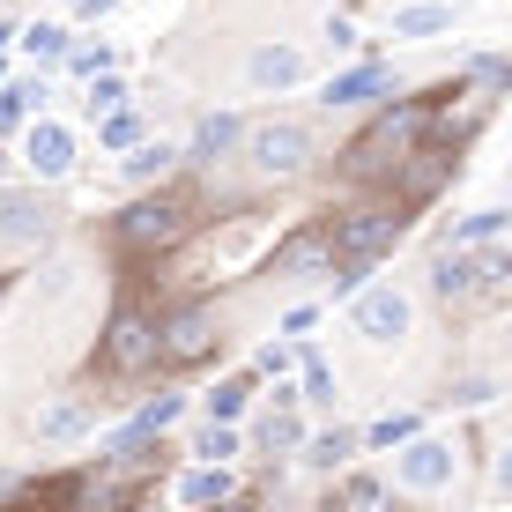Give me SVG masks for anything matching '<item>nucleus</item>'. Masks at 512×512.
Returning a JSON list of instances; mask_svg holds the SVG:
<instances>
[{"mask_svg":"<svg viewBox=\"0 0 512 512\" xmlns=\"http://www.w3.org/2000/svg\"><path fill=\"white\" fill-rule=\"evenodd\" d=\"M423 134H431V104H416V97H401V104H386V112L364 127L357 141H349V156L342 164L357 171V179H379V171H401V156L423 149Z\"/></svg>","mask_w":512,"mask_h":512,"instance_id":"f257e3e1","label":"nucleus"},{"mask_svg":"<svg viewBox=\"0 0 512 512\" xmlns=\"http://www.w3.org/2000/svg\"><path fill=\"white\" fill-rule=\"evenodd\" d=\"M401 208H409V201H394V193H386V201H357V208H342V216H334L327 231H320V238H327V268H334V260H357V268H372L386 245L409 231V216H401Z\"/></svg>","mask_w":512,"mask_h":512,"instance_id":"f03ea898","label":"nucleus"},{"mask_svg":"<svg viewBox=\"0 0 512 512\" xmlns=\"http://www.w3.org/2000/svg\"><path fill=\"white\" fill-rule=\"evenodd\" d=\"M112 231H119L127 253H164V245H179L193 231V201H186V193H141Z\"/></svg>","mask_w":512,"mask_h":512,"instance_id":"7ed1b4c3","label":"nucleus"},{"mask_svg":"<svg viewBox=\"0 0 512 512\" xmlns=\"http://www.w3.org/2000/svg\"><path fill=\"white\" fill-rule=\"evenodd\" d=\"M245 156H253L260 179H297V171L312 164V127H297V119H268V127L245 134Z\"/></svg>","mask_w":512,"mask_h":512,"instance_id":"20e7f679","label":"nucleus"},{"mask_svg":"<svg viewBox=\"0 0 512 512\" xmlns=\"http://www.w3.org/2000/svg\"><path fill=\"white\" fill-rule=\"evenodd\" d=\"M97 357H104V372H149L156 364V320L141 305H119L104 342H97Z\"/></svg>","mask_w":512,"mask_h":512,"instance_id":"39448f33","label":"nucleus"},{"mask_svg":"<svg viewBox=\"0 0 512 512\" xmlns=\"http://www.w3.org/2000/svg\"><path fill=\"white\" fill-rule=\"evenodd\" d=\"M208 349H216V312L208 305H186L156 327V364H201Z\"/></svg>","mask_w":512,"mask_h":512,"instance_id":"423d86ee","label":"nucleus"},{"mask_svg":"<svg viewBox=\"0 0 512 512\" xmlns=\"http://www.w3.org/2000/svg\"><path fill=\"white\" fill-rule=\"evenodd\" d=\"M349 320H357L364 342H401V334H409V297H401L394 282L357 290V297H349Z\"/></svg>","mask_w":512,"mask_h":512,"instance_id":"0eeeda50","label":"nucleus"},{"mask_svg":"<svg viewBox=\"0 0 512 512\" xmlns=\"http://www.w3.org/2000/svg\"><path fill=\"white\" fill-rule=\"evenodd\" d=\"M394 483L416 490V498L446 490V483H453V446H446V438H409V453L394 461Z\"/></svg>","mask_w":512,"mask_h":512,"instance_id":"6e6552de","label":"nucleus"},{"mask_svg":"<svg viewBox=\"0 0 512 512\" xmlns=\"http://www.w3.org/2000/svg\"><path fill=\"white\" fill-rule=\"evenodd\" d=\"M52 231V208L23 186H0V245H38Z\"/></svg>","mask_w":512,"mask_h":512,"instance_id":"1a4fd4ad","label":"nucleus"},{"mask_svg":"<svg viewBox=\"0 0 512 512\" xmlns=\"http://www.w3.org/2000/svg\"><path fill=\"white\" fill-rule=\"evenodd\" d=\"M245 82H253V90H297V82H305V52L297 45H260L253 60H245Z\"/></svg>","mask_w":512,"mask_h":512,"instance_id":"9d476101","label":"nucleus"},{"mask_svg":"<svg viewBox=\"0 0 512 512\" xmlns=\"http://www.w3.org/2000/svg\"><path fill=\"white\" fill-rule=\"evenodd\" d=\"M23 156H30V171H38V179H60V171L75 164V134L52 127V119H38V127H30V141H23Z\"/></svg>","mask_w":512,"mask_h":512,"instance_id":"9b49d317","label":"nucleus"},{"mask_svg":"<svg viewBox=\"0 0 512 512\" xmlns=\"http://www.w3.org/2000/svg\"><path fill=\"white\" fill-rule=\"evenodd\" d=\"M386 90H401V75L394 67H349V75H334L327 82V104H372V97H386Z\"/></svg>","mask_w":512,"mask_h":512,"instance_id":"f8f14e48","label":"nucleus"},{"mask_svg":"<svg viewBox=\"0 0 512 512\" xmlns=\"http://www.w3.org/2000/svg\"><path fill=\"white\" fill-rule=\"evenodd\" d=\"M238 141H245V127H238V119H231V112H208V119H201V127H193V141H186V149H179V156H193V164H216V156H231V149H238Z\"/></svg>","mask_w":512,"mask_h":512,"instance_id":"ddd939ff","label":"nucleus"},{"mask_svg":"<svg viewBox=\"0 0 512 512\" xmlns=\"http://www.w3.org/2000/svg\"><path fill=\"white\" fill-rule=\"evenodd\" d=\"M431 290L446 297V305H453V297H475V290H483V260H475V253H438L431 260Z\"/></svg>","mask_w":512,"mask_h":512,"instance_id":"4468645a","label":"nucleus"},{"mask_svg":"<svg viewBox=\"0 0 512 512\" xmlns=\"http://www.w3.org/2000/svg\"><path fill=\"white\" fill-rule=\"evenodd\" d=\"M67 505H75V512H119V505H127V483H119V468L75 475V483H67Z\"/></svg>","mask_w":512,"mask_h":512,"instance_id":"2eb2a0df","label":"nucleus"},{"mask_svg":"<svg viewBox=\"0 0 512 512\" xmlns=\"http://www.w3.org/2000/svg\"><path fill=\"white\" fill-rule=\"evenodd\" d=\"M171 164H179V149H171V141H134V149L119 156V171H127L134 186H156V179H171Z\"/></svg>","mask_w":512,"mask_h":512,"instance_id":"dca6fc26","label":"nucleus"},{"mask_svg":"<svg viewBox=\"0 0 512 512\" xmlns=\"http://www.w3.org/2000/svg\"><path fill=\"white\" fill-rule=\"evenodd\" d=\"M453 30V8L446 0H416V8H394V38H438Z\"/></svg>","mask_w":512,"mask_h":512,"instance_id":"f3484780","label":"nucleus"},{"mask_svg":"<svg viewBox=\"0 0 512 512\" xmlns=\"http://www.w3.org/2000/svg\"><path fill=\"white\" fill-rule=\"evenodd\" d=\"M327 268V238L320 231H297L290 245H275V275H312Z\"/></svg>","mask_w":512,"mask_h":512,"instance_id":"a211bd4d","label":"nucleus"},{"mask_svg":"<svg viewBox=\"0 0 512 512\" xmlns=\"http://www.w3.org/2000/svg\"><path fill=\"white\" fill-rule=\"evenodd\" d=\"M179 416H186V394H156L149 409L134 416V431L119 438V446H141V438H164V431H171V423H179Z\"/></svg>","mask_w":512,"mask_h":512,"instance_id":"6ab92c4d","label":"nucleus"},{"mask_svg":"<svg viewBox=\"0 0 512 512\" xmlns=\"http://www.w3.org/2000/svg\"><path fill=\"white\" fill-rule=\"evenodd\" d=\"M223 498H231V475H223V468H193L186 483H179V505H193V512H201V505H223Z\"/></svg>","mask_w":512,"mask_h":512,"instance_id":"aec40b11","label":"nucleus"},{"mask_svg":"<svg viewBox=\"0 0 512 512\" xmlns=\"http://www.w3.org/2000/svg\"><path fill=\"white\" fill-rule=\"evenodd\" d=\"M409 438H416V416H409V409H394V416H379L372 431H357V446H372V453H379V446H409Z\"/></svg>","mask_w":512,"mask_h":512,"instance_id":"412c9836","label":"nucleus"},{"mask_svg":"<svg viewBox=\"0 0 512 512\" xmlns=\"http://www.w3.org/2000/svg\"><path fill=\"white\" fill-rule=\"evenodd\" d=\"M349 453H364V446H357V431H320V438L305 446V461H312V468H342Z\"/></svg>","mask_w":512,"mask_h":512,"instance_id":"4be33fe9","label":"nucleus"},{"mask_svg":"<svg viewBox=\"0 0 512 512\" xmlns=\"http://www.w3.org/2000/svg\"><path fill=\"white\" fill-rule=\"evenodd\" d=\"M82 431H90V409H82V401H60V409L38 416V438H82Z\"/></svg>","mask_w":512,"mask_h":512,"instance_id":"5701e85b","label":"nucleus"},{"mask_svg":"<svg viewBox=\"0 0 512 512\" xmlns=\"http://www.w3.org/2000/svg\"><path fill=\"white\" fill-rule=\"evenodd\" d=\"M193 453H201V468H223L238 453V431H231V423H208V431L193 438Z\"/></svg>","mask_w":512,"mask_h":512,"instance_id":"b1692460","label":"nucleus"},{"mask_svg":"<svg viewBox=\"0 0 512 512\" xmlns=\"http://www.w3.org/2000/svg\"><path fill=\"white\" fill-rule=\"evenodd\" d=\"M245 394H253V386H245V379H223L216 394H208V423H238V409H245Z\"/></svg>","mask_w":512,"mask_h":512,"instance_id":"393cba45","label":"nucleus"},{"mask_svg":"<svg viewBox=\"0 0 512 512\" xmlns=\"http://www.w3.org/2000/svg\"><path fill=\"white\" fill-rule=\"evenodd\" d=\"M23 52H30V60H60V52H67V30H60V23H30V30H23Z\"/></svg>","mask_w":512,"mask_h":512,"instance_id":"a878e982","label":"nucleus"},{"mask_svg":"<svg viewBox=\"0 0 512 512\" xmlns=\"http://www.w3.org/2000/svg\"><path fill=\"white\" fill-rule=\"evenodd\" d=\"M260 446H268V453H290V446H305L297 416H290V409H275V416H268V431H260Z\"/></svg>","mask_w":512,"mask_h":512,"instance_id":"bb28decb","label":"nucleus"},{"mask_svg":"<svg viewBox=\"0 0 512 512\" xmlns=\"http://www.w3.org/2000/svg\"><path fill=\"white\" fill-rule=\"evenodd\" d=\"M498 231H505V208H475V216L461 223V245H490Z\"/></svg>","mask_w":512,"mask_h":512,"instance_id":"cd10ccee","label":"nucleus"},{"mask_svg":"<svg viewBox=\"0 0 512 512\" xmlns=\"http://www.w3.org/2000/svg\"><path fill=\"white\" fill-rule=\"evenodd\" d=\"M141 141V119L134 112H104V149H134Z\"/></svg>","mask_w":512,"mask_h":512,"instance_id":"c85d7f7f","label":"nucleus"},{"mask_svg":"<svg viewBox=\"0 0 512 512\" xmlns=\"http://www.w3.org/2000/svg\"><path fill=\"white\" fill-rule=\"evenodd\" d=\"M127 104V82L119 75H90V112H119Z\"/></svg>","mask_w":512,"mask_h":512,"instance_id":"c756f323","label":"nucleus"},{"mask_svg":"<svg viewBox=\"0 0 512 512\" xmlns=\"http://www.w3.org/2000/svg\"><path fill=\"white\" fill-rule=\"evenodd\" d=\"M468 75H475V82H483V97H498V90H505V82H512V67L498 60V52H483V60H475V67H468Z\"/></svg>","mask_w":512,"mask_h":512,"instance_id":"7c9ffc66","label":"nucleus"},{"mask_svg":"<svg viewBox=\"0 0 512 512\" xmlns=\"http://www.w3.org/2000/svg\"><path fill=\"white\" fill-rule=\"evenodd\" d=\"M372 505H379V483H372V475H349V490H342L334 512H372Z\"/></svg>","mask_w":512,"mask_h":512,"instance_id":"2f4dec72","label":"nucleus"},{"mask_svg":"<svg viewBox=\"0 0 512 512\" xmlns=\"http://www.w3.org/2000/svg\"><path fill=\"white\" fill-rule=\"evenodd\" d=\"M305 401H334V372L327 364H305Z\"/></svg>","mask_w":512,"mask_h":512,"instance_id":"473e14b6","label":"nucleus"},{"mask_svg":"<svg viewBox=\"0 0 512 512\" xmlns=\"http://www.w3.org/2000/svg\"><path fill=\"white\" fill-rule=\"evenodd\" d=\"M327 45H334V52H357L364 38H357V23H342V15H334V23H327Z\"/></svg>","mask_w":512,"mask_h":512,"instance_id":"72a5a7b5","label":"nucleus"},{"mask_svg":"<svg viewBox=\"0 0 512 512\" xmlns=\"http://www.w3.org/2000/svg\"><path fill=\"white\" fill-rule=\"evenodd\" d=\"M290 364H297L290 349H260V372H268V379H282V372H290Z\"/></svg>","mask_w":512,"mask_h":512,"instance_id":"f704fd0d","label":"nucleus"},{"mask_svg":"<svg viewBox=\"0 0 512 512\" xmlns=\"http://www.w3.org/2000/svg\"><path fill=\"white\" fill-rule=\"evenodd\" d=\"M312 320H320V312H312V305H290V312H282V334H305Z\"/></svg>","mask_w":512,"mask_h":512,"instance_id":"c9c22d12","label":"nucleus"}]
</instances>
